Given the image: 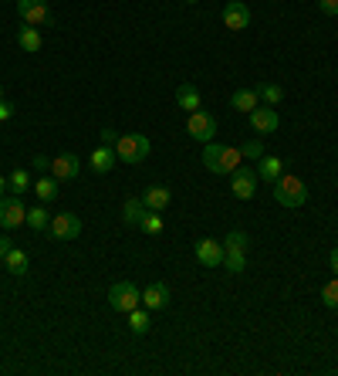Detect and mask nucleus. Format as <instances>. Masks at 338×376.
I'll return each instance as SVG.
<instances>
[{"instance_id":"obj_1","label":"nucleus","mask_w":338,"mask_h":376,"mask_svg":"<svg viewBox=\"0 0 338 376\" xmlns=\"http://www.w3.org/2000/svg\"><path fill=\"white\" fill-rule=\"evenodd\" d=\"M203 163H207L210 173L230 176L234 169L244 163V156H241V150H234V146H217V143H207V150H203Z\"/></svg>"},{"instance_id":"obj_2","label":"nucleus","mask_w":338,"mask_h":376,"mask_svg":"<svg viewBox=\"0 0 338 376\" xmlns=\"http://www.w3.org/2000/svg\"><path fill=\"white\" fill-rule=\"evenodd\" d=\"M149 153H152V143L146 139V136H142V132L119 136V143H115V156H119L122 163H142Z\"/></svg>"},{"instance_id":"obj_3","label":"nucleus","mask_w":338,"mask_h":376,"mask_svg":"<svg viewBox=\"0 0 338 376\" xmlns=\"http://www.w3.org/2000/svg\"><path fill=\"white\" fill-rule=\"evenodd\" d=\"M274 200L281 207H301L308 200V187L298 176H281V180H274Z\"/></svg>"},{"instance_id":"obj_4","label":"nucleus","mask_w":338,"mask_h":376,"mask_svg":"<svg viewBox=\"0 0 338 376\" xmlns=\"http://www.w3.org/2000/svg\"><path fill=\"white\" fill-rule=\"evenodd\" d=\"M139 302H142V292L132 282H115L112 288H109V305H112L115 312H126V316H129L132 309H139Z\"/></svg>"},{"instance_id":"obj_5","label":"nucleus","mask_w":338,"mask_h":376,"mask_svg":"<svg viewBox=\"0 0 338 376\" xmlns=\"http://www.w3.org/2000/svg\"><path fill=\"white\" fill-rule=\"evenodd\" d=\"M27 224V207L20 204V197H0V227L4 231H14V227Z\"/></svg>"},{"instance_id":"obj_6","label":"nucleus","mask_w":338,"mask_h":376,"mask_svg":"<svg viewBox=\"0 0 338 376\" xmlns=\"http://www.w3.org/2000/svg\"><path fill=\"white\" fill-rule=\"evenodd\" d=\"M230 190H234L237 200H254V193H257V173H250V167L241 163L230 173Z\"/></svg>"},{"instance_id":"obj_7","label":"nucleus","mask_w":338,"mask_h":376,"mask_svg":"<svg viewBox=\"0 0 338 376\" xmlns=\"http://www.w3.org/2000/svg\"><path fill=\"white\" fill-rule=\"evenodd\" d=\"M187 129L196 143H210V139L217 136V119H213L210 112H203V109H196V112H189Z\"/></svg>"},{"instance_id":"obj_8","label":"nucleus","mask_w":338,"mask_h":376,"mask_svg":"<svg viewBox=\"0 0 338 376\" xmlns=\"http://www.w3.org/2000/svg\"><path fill=\"white\" fill-rule=\"evenodd\" d=\"M18 14L24 24H31V27H38L44 20L51 18V11H48V0H18Z\"/></svg>"},{"instance_id":"obj_9","label":"nucleus","mask_w":338,"mask_h":376,"mask_svg":"<svg viewBox=\"0 0 338 376\" xmlns=\"http://www.w3.org/2000/svg\"><path fill=\"white\" fill-rule=\"evenodd\" d=\"M224 27H230V31L250 27V7H247L244 0H230L224 7Z\"/></svg>"},{"instance_id":"obj_10","label":"nucleus","mask_w":338,"mask_h":376,"mask_svg":"<svg viewBox=\"0 0 338 376\" xmlns=\"http://www.w3.org/2000/svg\"><path fill=\"white\" fill-rule=\"evenodd\" d=\"M48 231L55 234L58 241H75L78 234H81V221H78L75 214H58V217H51Z\"/></svg>"},{"instance_id":"obj_11","label":"nucleus","mask_w":338,"mask_h":376,"mask_svg":"<svg viewBox=\"0 0 338 376\" xmlns=\"http://www.w3.org/2000/svg\"><path fill=\"white\" fill-rule=\"evenodd\" d=\"M196 261L203 264V268H220L224 264V245L213 241V238L196 241Z\"/></svg>"},{"instance_id":"obj_12","label":"nucleus","mask_w":338,"mask_h":376,"mask_svg":"<svg viewBox=\"0 0 338 376\" xmlns=\"http://www.w3.org/2000/svg\"><path fill=\"white\" fill-rule=\"evenodd\" d=\"M250 126L261 132V136H267V132H278V126H281L278 109H274V105H257V109L250 112Z\"/></svg>"},{"instance_id":"obj_13","label":"nucleus","mask_w":338,"mask_h":376,"mask_svg":"<svg viewBox=\"0 0 338 376\" xmlns=\"http://www.w3.org/2000/svg\"><path fill=\"white\" fill-rule=\"evenodd\" d=\"M78 169H81V163H78L75 153H61L58 160H51V176H55L58 183L61 180H75Z\"/></svg>"},{"instance_id":"obj_14","label":"nucleus","mask_w":338,"mask_h":376,"mask_svg":"<svg viewBox=\"0 0 338 376\" xmlns=\"http://www.w3.org/2000/svg\"><path fill=\"white\" fill-rule=\"evenodd\" d=\"M142 305L149 309V312H159V309H166L169 305V285L166 282H152L146 292H142Z\"/></svg>"},{"instance_id":"obj_15","label":"nucleus","mask_w":338,"mask_h":376,"mask_svg":"<svg viewBox=\"0 0 338 376\" xmlns=\"http://www.w3.org/2000/svg\"><path fill=\"white\" fill-rule=\"evenodd\" d=\"M261 105V95H257V89H237V92L230 95V109H237V112H254Z\"/></svg>"},{"instance_id":"obj_16","label":"nucleus","mask_w":338,"mask_h":376,"mask_svg":"<svg viewBox=\"0 0 338 376\" xmlns=\"http://www.w3.org/2000/svg\"><path fill=\"white\" fill-rule=\"evenodd\" d=\"M146 214H149V207L142 204V197H129V200L122 204V221H126V224H132V227H142Z\"/></svg>"},{"instance_id":"obj_17","label":"nucleus","mask_w":338,"mask_h":376,"mask_svg":"<svg viewBox=\"0 0 338 376\" xmlns=\"http://www.w3.org/2000/svg\"><path fill=\"white\" fill-rule=\"evenodd\" d=\"M257 176L267 180V183L281 180L284 176V160H278V156H261V160H257Z\"/></svg>"},{"instance_id":"obj_18","label":"nucleus","mask_w":338,"mask_h":376,"mask_svg":"<svg viewBox=\"0 0 338 376\" xmlns=\"http://www.w3.org/2000/svg\"><path fill=\"white\" fill-rule=\"evenodd\" d=\"M169 200H173V193H169V187H149V190H142V204L149 210H166L169 207Z\"/></svg>"},{"instance_id":"obj_19","label":"nucleus","mask_w":338,"mask_h":376,"mask_svg":"<svg viewBox=\"0 0 338 376\" xmlns=\"http://www.w3.org/2000/svg\"><path fill=\"white\" fill-rule=\"evenodd\" d=\"M176 102H180V109L196 112V109H200V92H196V85H180V89H176Z\"/></svg>"},{"instance_id":"obj_20","label":"nucleus","mask_w":338,"mask_h":376,"mask_svg":"<svg viewBox=\"0 0 338 376\" xmlns=\"http://www.w3.org/2000/svg\"><path fill=\"white\" fill-rule=\"evenodd\" d=\"M115 167V150L112 146H102V150L92 153V169L95 173H109Z\"/></svg>"},{"instance_id":"obj_21","label":"nucleus","mask_w":338,"mask_h":376,"mask_svg":"<svg viewBox=\"0 0 338 376\" xmlns=\"http://www.w3.org/2000/svg\"><path fill=\"white\" fill-rule=\"evenodd\" d=\"M4 264H7L11 275H27V254H24L20 247H11L7 258H4Z\"/></svg>"},{"instance_id":"obj_22","label":"nucleus","mask_w":338,"mask_h":376,"mask_svg":"<svg viewBox=\"0 0 338 376\" xmlns=\"http://www.w3.org/2000/svg\"><path fill=\"white\" fill-rule=\"evenodd\" d=\"M34 193H38V200H44V204L55 200L58 197V180L55 176H41L38 183H34Z\"/></svg>"},{"instance_id":"obj_23","label":"nucleus","mask_w":338,"mask_h":376,"mask_svg":"<svg viewBox=\"0 0 338 376\" xmlns=\"http://www.w3.org/2000/svg\"><path fill=\"white\" fill-rule=\"evenodd\" d=\"M27 227H31V231H48V227H51V214L44 207H31L27 210Z\"/></svg>"},{"instance_id":"obj_24","label":"nucleus","mask_w":338,"mask_h":376,"mask_svg":"<svg viewBox=\"0 0 338 376\" xmlns=\"http://www.w3.org/2000/svg\"><path fill=\"white\" fill-rule=\"evenodd\" d=\"M18 44L24 48V51H31V55H34V51H41V34H38V27H31V24H27V27L20 31Z\"/></svg>"},{"instance_id":"obj_25","label":"nucleus","mask_w":338,"mask_h":376,"mask_svg":"<svg viewBox=\"0 0 338 376\" xmlns=\"http://www.w3.org/2000/svg\"><path fill=\"white\" fill-rule=\"evenodd\" d=\"M7 190H14V193H24V190H31V173L27 169H14L11 173V180H7Z\"/></svg>"},{"instance_id":"obj_26","label":"nucleus","mask_w":338,"mask_h":376,"mask_svg":"<svg viewBox=\"0 0 338 376\" xmlns=\"http://www.w3.org/2000/svg\"><path fill=\"white\" fill-rule=\"evenodd\" d=\"M247 245H250V238H247L244 231H230L224 238V251H244L247 254Z\"/></svg>"},{"instance_id":"obj_27","label":"nucleus","mask_w":338,"mask_h":376,"mask_svg":"<svg viewBox=\"0 0 338 376\" xmlns=\"http://www.w3.org/2000/svg\"><path fill=\"white\" fill-rule=\"evenodd\" d=\"M247 264V254L244 251H224V268L227 271H234V275H241Z\"/></svg>"},{"instance_id":"obj_28","label":"nucleus","mask_w":338,"mask_h":376,"mask_svg":"<svg viewBox=\"0 0 338 376\" xmlns=\"http://www.w3.org/2000/svg\"><path fill=\"white\" fill-rule=\"evenodd\" d=\"M129 325H132V332H135V336H146V332H149V316H146V312H139V309H132Z\"/></svg>"},{"instance_id":"obj_29","label":"nucleus","mask_w":338,"mask_h":376,"mask_svg":"<svg viewBox=\"0 0 338 376\" xmlns=\"http://www.w3.org/2000/svg\"><path fill=\"white\" fill-rule=\"evenodd\" d=\"M257 95H261V98L267 102V105H278V102L284 98L281 85H261V89H257Z\"/></svg>"},{"instance_id":"obj_30","label":"nucleus","mask_w":338,"mask_h":376,"mask_svg":"<svg viewBox=\"0 0 338 376\" xmlns=\"http://www.w3.org/2000/svg\"><path fill=\"white\" fill-rule=\"evenodd\" d=\"M321 299H325V305H328V309H338V275L325 285V288H321Z\"/></svg>"},{"instance_id":"obj_31","label":"nucleus","mask_w":338,"mask_h":376,"mask_svg":"<svg viewBox=\"0 0 338 376\" xmlns=\"http://www.w3.org/2000/svg\"><path fill=\"white\" fill-rule=\"evenodd\" d=\"M142 231H146V234H159V231H163V217H159V210H149V214H146Z\"/></svg>"},{"instance_id":"obj_32","label":"nucleus","mask_w":338,"mask_h":376,"mask_svg":"<svg viewBox=\"0 0 338 376\" xmlns=\"http://www.w3.org/2000/svg\"><path fill=\"white\" fill-rule=\"evenodd\" d=\"M241 156H244V160H261V156H264V146L257 143V139H247L244 146H241Z\"/></svg>"},{"instance_id":"obj_33","label":"nucleus","mask_w":338,"mask_h":376,"mask_svg":"<svg viewBox=\"0 0 338 376\" xmlns=\"http://www.w3.org/2000/svg\"><path fill=\"white\" fill-rule=\"evenodd\" d=\"M318 7H321V14H328V18H335L338 14V0H321Z\"/></svg>"},{"instance_id":"obj_34","label":"nucleus","mask_w":338,"mask_h":376,"mask_svg":"<svg viewBox=\"0 0 338 376\" xmlns=\"http://www.w3.org/2000/svg\"><path fill=\"white\" fill-rule=\"evenodd\" d=\"M11 115H14V102L0 98V122H4V119H11Z\"/></svg>"},{"instance_id":"obj_35","label":"nucleus","mask_w":338,"mask_h":376,"mask_svg":"<svg viewBox=\"0 0 338 376\" xmlns=\"http://www.w3.org/2000/svg\"><path fill=\"white\" fill-rule=\"evenodd\" d=\"M102 143L115 150V143H119V132H115V129H102Z\"/></svg>"},{"instance_id":"obj_36","label":"nucleus","mask_w":338,"mask_h":376,"mask_svg":"<svg viewBox=\"0 0 338 376\" xmlns=\"http://www.w3.org/2000/svg\"><path fill=\"white\" fill-rule=\"evenodd\" d=\"M34 169H51V160H44V156H34Z\"/></svg>"},{"instance_id":"obj_37","label":"nucleus","mask_w":338,"mask_h":376,"mask_svg":"<svg viewBox=\"0 0 338 376\" xmlns=\"http://www.w3.org/2000/svg\"><path fill=\"white\" fill-rule=\"evenodd\" d=\"M7 251H11V241H7V238H0V258H7Z\"/></svg>"},{"instance_id":"obj_38","label":"nucleus","mask_w":338,"mask_h":376,"mask_svg":"<svg viewBox=\"0 0 338 376\" xmlns=\"http://www.w3.org/2000/svg\"><path fill=\"white\" fill-rule=\"evenodd\" d=\"M328 261H332V271L338 275V247H332V258H328Z\"/></svg>"},{"instance_id":"obj_39","label":"nucleus","mask_w":338,"mask_h":376,"mask_svg":"<svg viewBox=\"0 0 338 376\" xmlns=\"http://www.w3.org/2000/svg\"><path fill=\"white\" fill-rule=\"evenodd\" d=\"M4 190H7V176H0V197H4Z\"/></svg>"},{"instance_id":"obj_40","label":"nucleus","mask_w":338,"mask_h":376,"mask_svg":"<svg viewBox=\"0 0 338 376\" xmlns=\"http://www.w3.org/2000/svg\"><path fill=\"white\" fill-rule=\"evenodd\" d=\"M187 4H200V0H187Z\"/></svg>"},{"instance_id":"obj_41","label":"nucleus","mask_w":338,"mask_h":376,"mask_svg":"<svg viewBox=\"0 0 338 376\" xmlns=\"http://www.w3.org/2000/svg\"><path fill=\"white\" fill-rule=\"evenodd\" d=\"M0 98H4V92H0Z\"/></svg>"}]
</instances>
